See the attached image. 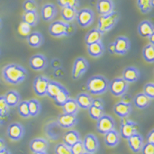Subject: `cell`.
I'll return each mask as SVG.
<instances>
[{
    "label": "cell",
    "instance_id": "cell-1",
    "mask_svg": "<svg viewBox=\"0 0 154 154\" xmlns=\"http://www.w3.org/2000/svg\"><path fill=\"white\" fill-rule=\"evenodd\" d=\"M28 75V72L24 67L17 63H9L3 67L2 76L5 82L12 85H18L24 82Z\"/></svg>",
    "mask_w": 154,
    "mask_h": 154
},
{
    "label": "cell",
    "instance_id": "cell-2",
    "mask_svg": "<svg viewBox=\"0 0 154 154\" xmlns=\"http://www.w3.org/2000/svg\"><path fill=\"white\" fill-rule=\"evenodd\" d=\"M109 80L102 75H95L89 78L87 89L92 95H102L109 90Z\"/></svg>",
    "mask_w": 154,
    "mask_h": 154
},
{
    "label": "cell",
    "instance_id": "cell-3",
    "mask_svg": "<svg viewBox=\"0 0 154 154\" xmlns=\"http://www.w3.org/2000/svg\"><path fill=\"white\" fill-rule=\"evenodd\" d=\"M120 19V13L114 11L110 14L100 16L98 18L97 29L102 34L109 32L116 25Z\"/></svg>",
    "mask_w": 154,
    "mask_h": 154
},
{
    "label": "cell",
    "instance_id": "cell-4",
    "mask_svg": "<svg viewBox=\"0 0 154 154\" xmlns=\"http://www.w3.org/2000/svg\"><path fill=\"white\" fill-rule=\"evenodd\" d=\"M129 88V83L125 81L123 78H116L111 80L109 84V90L110 93L115 97H121L126 93Z\"/></svg>",
    "mask_w": 154,
    "mask_h": 154
},
{
    "label": "cell",
    "instance_id": "cell-5",
    "mask_svg": "<svg viewBox=\"0 0 154 154\" xmlns=\"http://www.w3.org/2000/svg\"><path fill=\"white\" fill-rule=\"evenodd\" d=\"M95 13L90 8H82L78 11L76 20L81 27H88L94 22Z\"/></svg>",
    "mask_w": 154,
    "mask_h": 154
},
{
    "label": "cell",
    "instance_id": "cell-6",
    "mask_svg": "<svg viewBox=\"0 0 154 154\" xmlns=\"http://www.w3.org/2000/svg\"><path fill=\"white\" fill-rule=\"evenodd\" d=\"M138 128L139 126L137 123L123 118L120 124V136L123 138L128 139L129 137L138 133Z\"/></svg>",
    "mask_w": 154,
    "mask_h": 154
},
{
    "label": "cell",
    "instance_id": "cell-7",
    "mask_svg": "<svg viewBox=\"0 0 154 154\" xmlns=\"http://www.w3.org/2000/svg\"><path fill=\"white\" fill-rule=\"evenodd\" d=\"M116 122L113 117L108 115H103L97 120V130L99 134H105L112 129H115Z\"/></svg>",
    "mask_w": 154,
    "mask_h": 154
},
{
    "label": "cell",
    "instance_id": "cell-8",
    "mask_svg": "<svg viewBox=\"0 0 154 154\" xmlns=\"http://www.w3.org/2000/svg\"><path fill=\"white\" fill-rule=\"evenodd\" d=\"M88 68H89V63H88V60L82 57L77 58L72 65V79L78 80L80 79L83 74H85L86 72L88 71Z\"/></svg>",
    "mask_w": 154,
    "mask_h": 154
},
{
    "label": "cell",
    "instance_id": "cell-9",
    "mask_svg": "<svg viewBox=\"0 0 154 154\" xmlns=\"http://www.w3.org/2000/svg\"><path fill=\"white\" fill-rule=\"evenodd\" d=\"M25 129L20 123H12L7 129V134L13 141H18L24 136Z\"/></svg>",
    "mask_w": 154,
    "mask_h": 154
},
{
    "label": "cell",
    "instance_id": "cell-10",
    "mask_svg": "<svg viewBox=\"0 0 154 154\" xmlns=\"http://www.w3.org/2000/svg\"><path fill=\"white\" fill-rule=\"evenodd\" d=\"M49 79L45 76L35 77L33 82V89L38 97H44L46 95V90L49 83Z\"/></svg>",
    "mask_w": 154,
    "mask_h": 154
},
{
    "label": "cell",
    "instance_id": "cell-11",
    "mask_svg": "<svg viewBox=\"0 0 154 154\" xmlns=\"http://www.w3.org/2000/svg\"><path fill=\"white\" fill-rule=\"evenodd\" d=\"M78 118L76 115H70V114L62 113L57 118V124L61 128L63 129H70L77 125Z\"/></svg>",
    "mask_w": 154,
    "mask_h": 154
},
{
    "label": "cell",
    "instance_id": "cell-12",
    "mask_svg": "<svg viewBox=\"0 0 154 154\" xmlns=\"http://www.w3.org/2000/svg\"><path fill=\"white\" fill-rule=\"evenodd\" d=\"M29 64L30 67L35 71H42L46 69L48 65V60L45 55L37 54L31 57L29 60Z\"/></svg>",
    "mask_w": 154,
    "mask_h": 154
},
{
    "label": "cell",
    "instance_id": "cell-13",
    "mask_svg": "<svg viewBox=\"0 0 154 154\" xmlns=\"http://www.w3.org/2000/svg\"><path fill=\"white\" fill-rule=\"evenodd\" d=\"M115 53L124 55L128 53L130 49V41L126 36H118L114 41Z\"/></svg>",
    "mask_w": 154,
    "mask_h": 154
},
{
    "label": "cell",
    "instance_id": "cell-14",
    "mask_svg": "<svg viewBox=\"0 0 154 154\" xmlns=\"http://www.w3.org/2000/svg\"><path fill=\"white\" fill-rule=\"evenodd\" d=\"M68 23L63 21H55L49 26V32L54 37L65 36Z\"/></svg>",
    "mask_w": 154,
    "mask_h": 154
},
{
    "label": "cell",
    "instance_id": "cell-15",
    "mask_svg": "<svg viewBox=\"0 0 154 154\" xmlns=\"http://www.w3.org/2000/svg\"><path fill=\"white\" fill-rule=\"evenodd\" d=\"M82 143H83L85 152H88L90 153H95L99 148V142H98L97 138L92 134H87L84 137Z\"/></svg>",
    "mask_w": 154,
    "mask_h": 154
},
{
    "label": "cell",
    "instance_id": "cell-16",
    "mask_svg": "<svg viewBox=\"0 0 154 154\" xmlns=\"http://www.w3.org/2000/svg\"><path fill=\"white\" fill-rule=\"evenodd\" d=\"M114 113L120 118H126L132 112V106L130 103H125L124 101L117 102L113 108Z\"/></svg>",
    "mask_w": 154,
    "mask_h": 154
},
{
    "label": "cell",
    "instance_id": "cell-17",
    "mask_svg": "<svg viewBox=\"0 0 154 154\" xmlns=\"http://www.w3.org/2000/svg\"><path fill=\"white\" fill-rule=\"evenodd\" d=\"M122 78L128 83L135 82L140 78V72H139V70L137 68H135V67H127L123 71Z\"/></svg>",
    "mask_w": 154,
    "mask_h": 154
},
{
    "label": "cell",
    "instance_id": "cell-18",
    "mask_svg": "<svg viewBox=\"0 0 154 154\" xmlns=\"http://www.w3.org/2000/svg\"><path fill=\"white\" fill-rule=\"evenodd\" d=\"M128 144L130 149L134 152V153H138L139 152H141L142 148L144 144L143 143V138L140 134H134V135L129 137L128 139Z\"/></svg>",
    "mask_w": 154,
    "mask_h": 154
},
{
    "label": "cell",
    "instance_id": "cell-19",
    "mask_svg": "<svg viewBox=\"0 0 154 154\" xmlns=\"http://www.w3.org/2000/svg\"><path fill=\"white\" fill-rule=\"evenodd\" d=\"M97 11L101 15H107L114 12L115 5L112 0H98L97 2Z\"/></svg>",
    "mask_w": 154,
    "mask_h": 154
},
{
    "label": "cell",
    "instance_id": "cell-20",
    "mask_svg": "<svg viewBox=\"0 0 154 154\" xmlns=\"http://www.w3.org/2000/svg\"><path fill=\"white\" fill-rule=\"evenodd\" d=\"M41 17L45 22L53 20L57 14V8L53 3H46L41 8Z\"/></svg>",
    "mask_w": 154,
    "mask_h": 154
},
{
    "label": "cell",
    "instance_id": "cell-21",
    "mask_svg": "<svg viewBox=\"0 0 154 154\" xmlns=\"http://www.w3.org/2000/svg\"><path fill=\"white\" fill-rule=\"evenodd\" d=\"M48 147L49 143L45 138H34L30 143V149L33 153L39 152H46Z\"/></svg>",
    "mask_w": 154,
    "mask_h": 154
},
{
    "label": "cell",
    "instance_id": "cell-22",
    "mask_svg": "<svg viewBox=\"0 0 154 154\" xmlns=\"http://www.w3.org/2000/svg\"><path fill=\"white\" fill-rule=\"evenodd\" d=\"M138 32L142 37L148 38L154 32V25L150 21L144 20L138 24Z\"/></svg>",
    "mask_w": 154,
    "mask_h": 154
},
{
    "label": "cell",
    "instance_id": "cell-23",
    "mask_svg": "<svg viewBox=\"0 0 154 154\" xmlns=\"http://www.w3.org/2000/svg\"><path fill=\"white\" fill-rule=\"evenodd\" d=\"M104 141L106 145L110 148L116 147L120 143V134L116 129H112L104 134Z\"/></svg>",
    "mask_w": 154,
    "mask_h": 154
},
{
    "label": "cell",
    "instance_id": "cell-24",
    "mask_svg": "<svg viewBox=\"0 0 154 154\" xmlns=\"http://www.w3.org/2000/svg\"><path fill=\"white\" fill-rule=\"evenodd\" d=\"M103 34L97 28H93L87 33L85 36V43L87 45H90L97 42H100L102 40Z\"/></svg>",
    "mask_w": 154,
    "mask_h": 154
},
{
    "label": "cell",
    "instance_id": "cell-25",
    "mask_svg": "<svg viewBox=\"0 0 154 154\" xmlns=\"http://www.w3.org/2000/svg\"><path fill=\"white\" fill-rule=\"evenodd\" d=\"M7 105L9 107L17 106V105L20 103L21 97L18 92L15 90H10L7 91L6 94L3 96Z\"/></svg>",
    "mask_w": 154,
    "mask_h": 154
},
{
    "label": "cell",
    "instance_id": "cell-26",
    "mask_svg": "<svg viewBox=\"0 0 154 154\" xmlns=\"http://www.w3.org/2000/svg\"><path fill=\"white\" fill-rule=\"evenodd\" d=\"M75 100L79 105V108H82L84 110H88V108L91 106V104H92L93 98L91 97L90 94H88L87 92H82V93H79L77 96V98Z\"/></svg>",
    "mask_w": 154,
    "mask_h": 154
},
{
    "label": "cell",
    "instance_id": "cell-27",
    "mask_svg": "<svg viewBox=\"0 0 154 154\" xmlns=\"http://www.w3.org/2000/svg\"><path fill=\"white\" fill-rule=\"evenodd\" d=\"M88 53L89 55L94 58H99L105 53V46L102 41L88 45Z\"/></svg>",
    "mask_w": 154,
    "mask_h": 154
},
{
    "label": "cell",
    "instance_id": "cell-28",
    "mask_svg": "<svg viewBox=\"0 0 154 154\" xmlns=\"http://www.w3.org/2000/svg\"><path fill=\"white\" fill-rule=\"evenodd\" d=\"M26 41L27 43L31 46L33 48H38L41 46L43 41H44V38L41 33L38 32H31L30 34L26 36Z\"/></svg>",
    "mask_w": 154,
    "mask_h": 154
},
{
    "label": "cell",
    "instance_id": "cell-29",
    "mask_svg": "<svg viewBox=\"0 0 154 154\" xmlns=\"http://www.w3.org/2000/svg\"><path fill=\"white\" fill-rule=\"evenodd\" d=\"M80 140V134L76 130H69L63 134V142L64 144L69 146V148L75 143Z\"/></svg>",
    "mask_w": 154,
    "mask_h": 154
},
{
    "label": "cell",
    "instance_id": "cell-30",
    "mask_svg": "<svg viewBox=\"0 0 154 154\" xmlns=\"http://www.w3.org/2000/svg\"><path fill=\"white\" fill-rule=\"evenodd\" d=\"M151 99L147 97L143 92L138 93L134 97V104L138 109H145L150 105Z\"/></svg>",
    "mask_w": 154,
    "mask_h": 154
},
{
    "label": "cell",
    "instance_id": "cell-31",
    "mask_svg": "<svg viewBox=\"0 0 154 154\" xmlns=\"http://www.w3.org/2000/svg\"><path fill=\"white\" fill-rule=\"evenodd\" d=\"M63 88V85H61L60 82L56 81H52L50 80L47 86V90H46V95L51 99H54L58 93L61 91V89Z\"/></svg>",
    "mask_w": 154,
    "mask_h": 154
},
{
    "label": "cell",
    "instance_id": "cell-32",
    "mask_svg": "<svg viewBox=\"0 0 154 154\" xmlns=\"http://www.w3.org/2000/svg\"><path fill=\"white\" fill-rule=\"evenodd\" d=\"M62 108H63V113L70 114V115H77L80 109L76 100L73 98H69L64 103Z\"/></svg>",
    "mask_w": 154,
    "mask_h": 154
},
{
    "label": "cell",
    "instance_id": "cell-33",
    "mask_svg": "<svg viewBox=\"0 0 154 154\" xmlns=\"http://www.w3.org/2000/svg\"><path fill=\"white\" fill-rule=\"evenodd\" d=\"M77 13H78L77 8H71V7L62 8V10H61V17L67 22H72L73 20H75Z\"/></svg>",
    "mask_w": 154,
    "mask_h": 154
},
{
    "label": "cell",
    "instance_id": "cell-34",
    "mask_svg": "<svg viewBox=\"0 0 154 154\" xmlns=\"http://www.w3.org/2000/svg\"><path fill=\"white\" fill-rule=\"evenodd\" d=\"M22 22L28 24L30 26H35L39 22V15L37 12H24L22 15Z\"/></svg>",
    "mask_w": 154,
    "mask_h": 154
},
{
    "label": "cell",
    "instance_id": "cell-35",
    "mask_svg": "<svg viewBox=\"0 0 154 154\" xmlns=\"http://www.w3.org/2000/svg\"><path fill=\"white\" fill-rule=\"evenodd\" d=\"M69 98H70V94H69V91L63 87L54 100L55 105L59 106H63Z\"/></svg>",
    "mask_w": 154,
    "mask_h": 154
},
{
    "label": "cell",
    "instance_id": "cell-36",
    "mask_svg": "<svg viewBox=\"0 0 154 154\" xmlns=\"http://www.w3.org/2000/svg\"><path fill=\"white\" fill-rule=\"evenodd\" d=\"M28 107L30 116L32 117L37 116L41 110V105L36 99H31L28 101Z\"/></svg>",
    "mask_w": 154,
    "mask_h": 154
},
{
    "label": "cell",
    "instance_id": "cell-37",
    "mask_svg": "<svg viewBox=\"0 0 154 154\" xmlns=\"http://www.w3.org/2000/svg\"><path fill=\"white\" fill-rule=\"evenodd\" d=\"M143 60L148 63H154V45L151 44L147 45L143 49Z\"/></svg>",
    "mask_w": 154,
    "mask_h": 154
},
{
    "label": "cell",
    "instance_id": "cell-38",
    "mask_svg": "<svg viewBox=\"0 0 154 154\" xmlns=\"http://www.w3.org/2000/svg\"><path fill=\"white\" fill-rule=\"evenodd\" d=\"M88 113L90 115L91 119L95 120H97L100 119L104 114V108H100V107L94 106L91 105V106L88 108Z\"/></svg>",
    "mask_w": 154,
    "mask_h": 154
},
{
    "label": "cell",
    "instance_id": "cell-39",
    "mask_svg": "<svg viewBox=\"0 0 154 154\" xmlns=\"http://www.w3.org/2000/svg\"><path fill=\"white\" fill-rule=\"evenodd\" d=\"M17 111H18V114L22 118H29L31 116L30 112H29L28 101H20V103L17 105Z\"/></svg>",
    "mask_w": 154,
    "mask_h": 154
},
{
    "label": "cell",
    "instance_id": "cell-40",
    "mask_svg": "<svg viewBox=\"0 0 154 154\" xmlns=\"http://www.w3.org/2000/svg\"><path fill=\"white\" fill-rule=\"evenodd\" d=\"M137 4L142 13H148L152 8V0H137Z\"/></svg>",
    "mask_w": 154,
    "mask_h": 154
},
{
    "label": "cell",
    "instance_id": "cell-41",
    "mask_svg": "<svg viewBox=\"0 0 154 154\" xmlns=\"http://www.w3.org/2000/svg\"><path fill=\"white\" fill-rule=\"evenodd\" d=\"M22 8L25 12H36L38 5L35 0H26L22 4Z\"/></svg>",
    "mask_w": 154,
    "mask_h": 154
},
{
    "label": "cell",
    "instance_id": "cell-42",
    "mask_svg": "<svg viewBox=\"0 0 154 154\" xmlns=\"http://www.w3.org/2000/svg\"><path fill=\"white\" fill-rule=\"evenodd\" d=\"M10 107L7 105L3 96H0V118H4L9 114Z\"/></svg>",
    "mask_w": 154,
    "mask_h": 154
},
{
    "label": "cell",
    "instance_id": "cell-43",
    "mask_svg": "<svg viewBox=\"0 0 154 154\" xmlns=\"http://www.w3.org/2000/svg\"><path fill=\"white\" fill-rule=\"evenodd\" d=\"M57 3L61 8L71 7L77 8L79 6V0H57Z\"/></svg>",
    "mask_w": 154,
    "mask_h": 154
},
{
    "label": "cell",
    "instance_id": "cell-44",
    "mask_svg": "<svg viewBox=\"0 0 154 154\" xmlns=\"http://www.w3.org/2000/svg\"><path fill=\"white\" fill-rule=\"evenodd\" d=\"M70 150H71V153L72 154H82L85 150H84V147H83V143L81 140H79L74 144L72 145L70 147Z\"/></svg>",
    "mask_w": 154,
    "mask_h": 154
},
{
    "label": "cell",
    "instance_id": "cell-45",
    "mask_svg": "<svg viewBox=\"0 0 154 154\" xmlns=\"http://www.w3.org/2000/svg\"><path fill=\"white\" fill-rule=\"evenodd\" d=\"M54 152L55 154H72L71 150L69 146H67L64 143H59L55 146L54 148Z\"/></svg>",
    "mask_w": 154,
    "mask_h": 154
},
{
    "label": "cell",
    "instance_id": "cell-46",
    "mask_svg": "<svg viewBox=\"0 0 154 154\" xmlns=\"http://www.w3.org/2000/svg\"><path fill=\"white\" fill-rule=\"evenodd\" d=\"M143 93L150 99H154V83L148 82L143 87Z\"/></svg>",
    "mask_w": 154,
    "mask_h": 154
},
{
    "label": "cell",
    "instance_id": "cell-47",
    "mask_svg": "<svg viewBox=\"0 0 154 154\" xmlns=\"http://www.w3.org/2000/svg\"><path fill=\"white\" fill-rule=\"evenodd\" d=\"M142 154H154V144L146 143L142 148Z\"/></svg>",
    "mask_w": 154,
    "mask_h": 154
},
{
    "label": "cell",
    "instance_id": "cell-48",
    "mask_svg": "<svg viewBox=\"0 0 154 154\" xmlns=\"http://www.w3.org/2000/svg\"><path fill=\"white\" fill-rule=\"evenodd\" d=\"M32 26H30L28 24H26L25 22H22L21 23V25L19 26V32L20 33H22V35H28L31 32H30V29Z\"/></svg>",
    "mask_w": 154,
    "mask_h": 154
},
{
    "label": "cell",
    "instance_id": "cell-49",
    "mask_svg": "<svg viewBox=\"0 0 154 154\" xmlns=\"http://www.w3.org/2000/svg\"><path fill=\"white\" fill-rule=\"evenodd\" d=\"M92 106L100 108H104V101L101 100V98H95L92 100Z\"/></svg>",
    "mask_w": 154,
    "mask_h": 154
},
{
    "label": "cell",
    "instance_id": "cell-50",
    "mask_svg": "<svg viewBox=\"0 0 154 154\" xmlns=\"http://www.w3.org/2000/svg\"><path fill=\"white\" fill-rule=\"evenodd\" d=\"M74 32H75V26L72 25V24H69V23H68L65 36H70V35H72Z\"/></svg>",
    "mask_w": 154,
    "mask_h": 154
},
{
    "label": "cell",
    "instance_id": "cell-51",
    "mask_svg": "<svg viewBox=\"0 0 154 154\" xmlns=\"http://www.w3.org/2000/svg\"><path fill=\"white\" fill-rule=\"evenodd\" d=\"M147 143H150L154 144V129L151 130L147 135Z\"/></svg>",
    "mask_w": 154,
    "mask_h": 154
},
{
    "label": "cell",
    "instance_id": "cell-52",
    "mask_svg": "<svg viewBox=\"0 0 154 154\" xmlns=\"http://www.w3.org/2000/svg\"><path fill=\"white\" fill-rule=\"evenodd\" d=\"M108 50H109V52H110V54H116L115 53V45H114V42H112V43H110V44L109 45Z\"/></svg>",
    "mask_w": 154,
    "mask_h": 154
},
{
    "label": "cell",
    "instance_id": "cell-53",
    "mask_svg": "<svg viewBox=\"0 0 154 154\" xmlns=\"http://www.w3.org/2000/svg\"><path fill=\"white\" fill-rule=\"evenodd\" d=\"M4 148H6V142L2 138H0V151L4 149Z\"/></svg>",
    "mask_w": 154,
    "mask_h": 154
},
{
    "label": "cell",
    "instance_id": "cell-54",
    "mask_svg": "<svg viewBox=\"0 0 154 154\" xmlns=\"http://www.w3.org/2000/svg\"><path fill=\"white\" fill-rule=\"evenodd\" d=\"M148 39H149V42H150V44L152 45H154V32L152 33V34L148 37Z\"/></svg>",
    "mask_w": 154,
    "mask_h": 154
},
{
    "label": "cell",
    "instance_id": "cell-55",
    "mask_svg": "<svg viewBox=\"0 0 154 154\" xmlns=\"http://www.w3.org/2000/svg\"><path fill=\"white\" fill-rule=\"evenodd\" d=\"M0 154H12V153H11V152H10L8 149L4 148V149H3V150H1V151H0Z\"/></svg>",
    "mask_w": 154,
    "mask_h": 154
},
{
    "label": "cell",
    "instance_id": "cell-56",
    "mask_svg": "<svg viewBox=\"0 0 154 154\" xmlns=\"http://www.w3.org/2000/svg\"><path fill=\"white\" fill-rule=\"evenodd\" d=\"M33 154H48L46 152H34Z\"/></svg>",
    "mask_w": 154,
    "mask_h": 154
},
{
    "label": "cell",
    "instance_id": "cell-57",
    "mask_svg": "<svg viewBox=\"0 0 154 154\" xmlns=\"http://www.w3.org/2000/svg\"><path fill=\"white\" fill-rule=\"evenodd\" d=\"M2 125H3V120H2V119L0 118V127L2 126Z\"/></svg>",
    "mask_w": 154,
    "mask_h": 154
},
{
    "label": "cell",
    "instance_id": "cell-58",
    "mask_svg": "<svg viewBox=\"0 0 154 154\" xmlns=\"http://www.w3.org/2000/svg\"><path fill=\"white\" fill-rule=\"evenodd\" d=\"M152 8L154 7V0H152Z\"/></svg>",
    "mask_w": 154,
    "mask_h": 154
},
{
    "label": "cell",
    "instance_id": "cell-59",
    "mask_svg": "<svg viewBox=\"0 0 154 154\" xmlns=\"http://www.w3.org/2000/svg\"><path fill=\"white\" fill-rule=\"evenodd\" d=\"M82 154H92V153H90V152H84Z\"/></svg>",
    "mask_w": 154,
    "mask_h": 154
},
{
    "label": "cell",
    "instance_id": "cell-60",
    "mask_svg": "<svg viewBox=\"0 0 154 154\" xmlns=\"http://www.w3.org/2000/svg\"><path fill=\"white\" fill-rule=\"evenodd\" d=\"M1 25H2V21H1V19H0V27H1Z\"/></svg>",
    "mask_w": 154,
    "mask_h": 154
}]
</instances>
